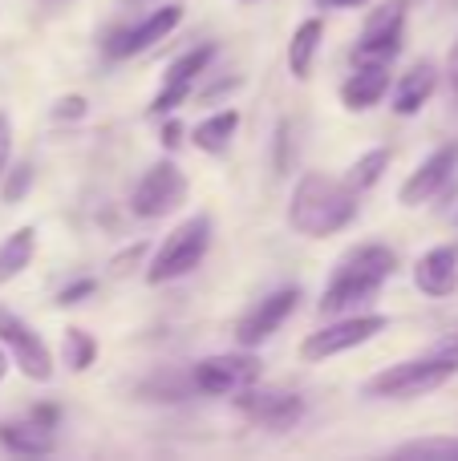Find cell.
<instances>
[{
  "label": "cell",
  "mask_w": 458,
  "mask_h": 461,
  "mask_svg": "<svg viewBox=\"0 0 458 461\" xmlns=\"http://www.w3.org/2000/svg\"><path fill=\"white\" fill-rule=\"evenodd\" d=\"M386 170H389V150H370V154H362V158L353 162V170H349L345 183L362 194V191H370V186H378Z\"/></svg>",
  "instance_id": "cell-23"
},
{
  "label": "cell",
  "mask_w": 458,
  "mask_h": 461,
  "mask_svg": "<svg viewBox=\"0 0 458 461\" xmlns=\"http://www.w3.org/2000/svg\"><path fill=\"white\" fill-rule=\"evenodd\" d=\"M414 284H418V292L435 295V300H443V295H451L458 287V247H435V251H426L418 259V267H414Z\"/></svg>",
  "instance_id": "cell-15"
},
{
  "label": "cell",
  "mask_w": 458,
  "mask_h": 461,
  "mask_svg": "<svg viewBox=\"0 0 458 461\" xmlns=\"http://www.w3.org/2000/svg\"><path fill=\"white\" fill-rule=\"evenodd\" d=\"M29 417L37 425H45V429H57V417H61V413H57V405H37Z\"/></svg>",
  "instance_id": "cell-32"
},
{
  "label": "cell",
  "mask_w": 458,
  "mask_h": 461,
  "mask_svg": "<svg viewBox=\"0 0 458 461\" xmlns=\"http://www.w3.org/2000/svg\"><path fill=\"white\" fill-rule=\"evenodd\" d=\"M454 373H458L454 360L435 357V352H430V357H422V360H402V365L378 373L370 384H365V397H378V401H414V397H422V393L446 384Z\"/></svg>",
  "instance_id": "cell-4"
},
{
  "label": "cell",
  "mask_w": 458,
  "mask_h": 461,
  "mask_svg": "<svg viewBox=\"0 0 458 461\" xmlns=\"http://www.w3.org/2000/svg\"><path fill=\"white\" fill-rule=\"evenodd\" d=\"M32 251H37V227H16L13 235L0 243V284L21 276L32 263Z\"/></svg>",
  "instance_id": "cell-21"
},
{
  "label": "cell",
  "mask_w": 458,
  "mask_h": 461,
  "mask_svg": "<svg viewBox=\"0 0 458 461\" xmlns=\"http://www.w3.org/2000/svg\"><path fill=\"white\" fill-rule=\"evenodd\" d=\"M94 279H78V284H69V287H61V295H57V303L61 308H73V303H81L86 295H94Z\"/></svg>",
  "instance_id": "cell-27"
},
{
  "label": "cell",
  "mask_w": 458,
  "mask_h": 461,
  "mask_svg": "<svg viewBox=\"0 0 458 461\" xmlns=\"http://www.w3.org/2000/svg\"><path fill=\"white\" fill-rule=\"evenodd\" d=\"M179 21H183V8H179V5H162V8H154L151 16H142L138 24H126V29L114 32V37L105 41V53H110V57H134V53H146L151 45L167 41L170 32L179 29Z\"/></svg>",
  "instance_id": "cell-12"
},
{
  "label": "cell",
  "mask_w": 458,
  "mask_h": 461,
  "mask_svg": "<svg viewBox=\"0 0 458 461\" xmlns=\"http://www.w3.org/2000/svg\"><path fill=\"white\" fill-rule=\"evenodd\" d=\"M398 457H426V461H458V438H422V441H406L394 449Z\"/></svg>",
  "instance_id": "cell-25"
},
{
  "label": "cell",
  "mask_w": 458,
  "mask_h": 461,
  "mask_svg": "<svg viewBox=\"0 0 458 461\" xmlns=\"http://www.w3.org/2000/svg\"><path fill=\"white\" fill-rule=\"evenodd\" d=\"M211 61H215V45L187 49V53L167 69V77H162V89L154 94V102H151V110H146V113H151V118H170V113H175L179 105L191 97L195 81L207 73Z\"/></svg>",
  "instance_id": "cell-9"
},
{
  "label": "cell",
  "mask_w": 458,
  "mask_h": 461,
  "mask_svg": "<svg viewBox=\"0 0 458 461\" xmlns=\"http://www.w3.org/2000/svg\"><path fill=\"white\" fill-rule=\"evenodd\" d=\"M235 130H240V110H219L191 130V142L199 146L203 154H224L227 142L235 138Z\"/></svg>",
  "instance_id": "cell-20"
},
{
  "label": "cell",
  "mask_w": 458,
  "mask_h": 461,
  "mask_svg": "<svg viewBox=\"0 0 458 461\" xmlns=\"http://www.w3.org/2000/svg\"><path fill=\"white\" fill-rule=\"evenodd\" d=\"M0 446H5L8 454H21V457H45L57 449V441H53V429H45V425H37L29 417V421L0 425Z\"/></svg>",
  "instance_id": "cell-18"
},
{
  "label": "cell",
  "mask_w": 458,
  "mask_h": 461,
  "mask_svg": "<svg viewBox=\"0 0 458 461\" xmlns=\"http://www.w3.org/2000/svg\"><path fill=\"white\" fill-rule=\"evenodd\" d=\"M435 89H438V65L435 61H418L410 73H402V81H398L394 110L402 113V118H414V113L435 97Z\"/></svg>",
  "instance_id": "cell-17"
},
{
  "label": "cell",
  "mask_w": 458,
  "mask_h": 461,
  "mask_svg": "<svg viewBox=\"0 0 458 461\" xmlns=\"http://www.w3.org/2000/svg\"><path fill=\"white\" fill-rule=\"evenodd\" d=\"M5 373H8V357H5V348H0V381H5Z\"/></svg>",
  "instance_id": "cell-36"
},
{
  "label": "cell",
  "mask_w": 458,
  "mask_h": 461,
  "mask_svg": "<svg viewBox=\"0 0 458 461\" xmlns=\"http://www.w3.org/2000/svg\"><path fill=\"white\" fill-rule=\"evenodd\" d=\"M454 170H458V142L438 146V150L402 183V194H398L402 207H422V203H430L438 191H446V183L454 178Z\"/></svg>",
  "instance_id": "cell-14"
},
{
  "label": "cell",
  "mask_w": 458,
  "mask_h": 461,
  "mask_svg": "<svg viewBox=\"0 0 458 461\" xmlns=\"http://www.w3.org/2000/svg\"><path fill=\"white\" fill-rule=\"evenodd\" d=\"M191 393H199L191 373H154L151 381L138 384V397L142 401H167V405H179V401H187Z\"/></svg>",
  "instance_id": "cell-22"
},
{
  "label": "cell",
  "mask_w": 458,
  "mask_h": 461,
  "mask_svg": "<svg viewBox=\"0 0 458 461\" xmlns=\"http://www.w3.org/2000/svg\"><path fill=\"white\" fill-rule=\"evenodd\" d=\"M179 142H183V126H179V122L170 118L167 126H162V146H167V150H175Z\"/></svg>",
  "instance_id": "cell-33"
},
{
  "label": "cell",
  "mask_w": 458,
  "mask_h": 461,
  "mask_svg": "<svg viewBox=\"0 0 458 461\" xmlns=\"http://www.w3.org/2000/svg\"><path fill=\"white\" fill-rule=\"evenodd\" d=\"M94 360H97V340L94 336L81 332V328H65V365H69L73 373H86Z\"/></svg>",
  "instance_id": "cell-24"
},
{
  "label": "cell",
  "mask_w": 458,
  "mask_h": 461,
  "mask_svg": "<svg viewBox=\"0 0 458 461\" xmlns=\"http://www.w3.org/2000/svg\"><path fill=\"white\" fill-rule=\"evenodd\" d=\"M402 41H406V0H389V5L370 13L362 41L353 45V65H389L402 53Z\"/></svg>",
  "instance_id": "cell-6"
},
{
  "label": "cell",
  "mask_w": 458,
  "mask_h": 461,
  "mask_svg": "<svg viewBox=\"0 0 458 461\" xmlns=\"http://www.w3.org/2000/svg\"><path fill=\"white\" fill-rule=\"evenodd\" d=\"M29 186H32V167H29V162L8 167L5 170V183H0V199H5V203H21L24 194H29Z\"/></svg>",
  "instance_id": "cell-26"
},
{
  "label": "cell",
  "mask_w": 458,
  "mask_h": 461,
  "mask_svg": "<svg viewBox=\"0 0 458 461\" xmlns=\"http://www.w3.org/2000/svg\"><path fill=\"white\" fill-rule=\"evenodd\" d=\"M289 138H292V126L280 122V126H276V150H280L276 154V170H280V175H289V167H292L289 162Z\"/></svg>",
  "instance_id": "cell-28"
},
{
  "label": "cell",
  "mask_w": 458,
  "mask_h": 461,
  "mask_svg": "<svg viewBox=\"0 0 458 461\" xmlns=\"http://www.w3.org/2000/svg\"><path fill=\"white\" fill-rule=\"evenodd\" d=\"M446 5H454V0H446Z\"/></svg>",
  "instance_id": "cell-37"
},
{
  "label": "cell",
  "mask_w": 458,
  "mask_h": 461,
  "mask_svg": "<svg viewBox=\"0 0 458 461\" xmlns=\"http://www.w3.org/2000/svg\"><path fill=\"white\" fill-rule=\"evenodd\" d=\"M187 199V178L175 162H154L142 178H138L134 194H130V211L138 219H162L179 211Z\"/></svg>",
  "instance_id": "cell-8"
},
{
  "label": "cell",
  "mask_w": 458,
  "mask_h": 461,
  "mask_svg": "<svg viewBox=\"0 0 458 461\" xmlns=\"http://www.w3.org/2000/svg\"><path fill=\"white\" fill-rule=\"evenodd\" d=\"M389 320L378 316V312H370V316H357V312H349V316H337L333 324H325L321 332H313L305 344H300V357L305 360H329V357H341V352L349 348H362V344H370L378 332H386Z\"/></svg>",
  "instance_id": "cell-5"
},
{
  "label": "cell",
  "mask_w": 458,
  "mask_h": 461,
  "mask_svg": "<svg viewBox=\"0 0 458 461\" xmlns=\"http://www.w3.org/2000/svg\"><path fill=\"white\" fill-rule=\"evenodd\" d=\"M235 409H240V413L248 417L252 425H260V429H272V433L292 429V425L305 417V401H300L297 393L256 389V384H248V389L235 397Z\"/></svg>",
  "instance_id": "cell-10"
},
{
  "label": "cell",
  "mask_w": 458,
  "mask_h": 461,
  "mask_svg": "<svg viewBox=\"0 0 458 461\" xmlns=\"http://www.w3.org/2000/svg\"><path fill=\"white\" fill-rule=\"evenodd\" d=\"M207 247H211V219L207 215L183 219V223H179L167 239H162L159 251H154L146 279H151V284H170V279L191 276V271L203 263Z\"/></svg>",
  "instance_id": "cell-3"
},
{
  "label": "cell",
  "mask_w": 458,
  "mask_h": 461,
  "mask_svg": "<svg viewBox=\"0 0 458 461\" xmlns=\"http://www.w3.org/2000/svg\"><path fill=\"white\" fill-rule=\"evenodd\" d=\"M195 389L207 397H224V393H243L248 384L260 381V360L256 357H207L191 368Z\"/></svg>",
  "instance_id": "cell-11"
},
{
  "label": "cell",
  "mask_w": 458,
  "mask_h": 461,
  "mask_svg": "<svg viewBox=\"0 0 458 461\" xmlns=\"http://www.w3.org/2000/svg\"><path fill=\"white\" fill-rule=\"evenodd\" d=\"M394 271H398V255L389 251L386 243L353 247V251L337 263V271H333L316 312H321V316H349V312H357L362 303H370Z\"/></svg>",
  "instance_id": "cell-1"
},
{
  "label": "cell",
  "mask_w": 458,
  "mask_h": 461,
  "mask_svg": "<svg viewBox=\"0 0 458 461\" xmlns=\"http://www.w3.org/2000/svg\"><path fill=\"white\" fill-rule=\"evenodd\" d=\"M300 303V287H280V292H272L268 300H260L256 308L248 312V316L240 320V328H235V340L243 344V348H260L264 340H272L276 328L284 324V320L297 312Z\"/></svg>",
  "instance_id": "cell-13"
},
{
  "label": "cell",
  "mask_w": 458,
  "mask_h": 461,
  "mask_svg": "<svg viewBox=\"0 0 458 461\" xmlns=\"http://www.w3.org/2000/svg\"><path fill=\"white\" fill-rule=\"evenodd\" d=\"M389 89V65H357L341 86L345 110H373Z\"/></svg>",
  "instance_id": "cell-16"
},
{
  "label": "cell",
  "mask_w": 458,
  "mask_h": 461,
  "mask_svg": "<svg viewBox=\"0 0 458 461\" xmlns=\"http://www.w3.org/2000/svg\"><path fill=\"white\" fill-rule=\"evenodd\" d=\"M430 352H435V357H446V360H454V365H458V332L443 336V340H438V344H435V348H430Z\"/></svg>",
  "instance_id": "cell-31"
},
{
  "label": "cell",
  "mask_w": 458,
  "mask_h": 461,
  "mask_svg": "<svg viewBox=\"0 0 458 461\" xmlns=\"http://www.w3.org/2000/svg\"><path fill=\"white\" fill-rule=\"evenodd\" d=\"M8 154H13V122L0 110V178H5V170H8Z\"/></svg>",
  "instance_id": "cell-29"
},
{
  "label": "cell",
  "mask_w": 458,
  "mask_h": 461,
  "mask_svg": "<svg viewBox=\"0 0 458 461\" xmlns=\"http://www.w3.org/2000/svg\"><path fill=\"white\" fill-rule=\"evenodd\" d=\"M57 118H81V113H86V97H78V94H69V97H61V102H57Z\"/></svg>",
  "instance_id": "cell-30"
},
{
  "label": "cell",
  "mask_w": 458,
  "mask_h": 461,
  "mask_svg": "<svg viewBox=\"0 0 458 461\" xmlns=\"http://www.w3.org/2000/svg\"><path fill=\"white\" fill-rule=\"evenodd\" d=\"M321 5H329V8H362V5H370V0H321Z\"/></svg>",
  "instance_id": "cell-35"
},
{
  "label": "cell",
  "mask_w": 458,
  "mask_h": 461,
  "mask_svg": "<svg viewBox=\"0 0 458 461\" xmlns=\"http://www.w3.org/2000/svg\"><path fill=\"white\" fill-rule=\"evenodd\" d=\"M321 37H325V24L316 21H305L289 41V69L297 81H308L313 77V61H316V49H321Z\"/></svg>",
  "instance_id": "cell-19"
},
{
  "label": "cell",
  "mask_w": 458,
  "mask_h": 461,
  "mask_svg": "<svg viewBox=\"0 0 458 461\" xmlns=\"http://www.w3.org/2000/svg\"><path fill=\"white\" fill-rule=\"evenodd\" d=\"M0 344L8 348L13 365L21 368L29 381H37V384L53 381V352H49V344L41 340V332H32L16 312H8L5 303H0Z\"/></svg>",
  "instance_id": "cell-7"
},
{
  "label": "cell",
  "mask_w": 458,
  "mask_h": 461,
  "mask_svg": "<svg viewBox=\"0 0 458 461\" xmlns=\"http://www.w3.org/2000/svg\"><path fill=\"white\" fill-rule=\"evenodd\" d=\"M451 97L458 102V41H454V49H451Z\"/></svg>",
  "instance_id": "cell-34"
},
{
  "label": "cell",
  "mask_w": 458,
  "mask_h": 461,
  "mask_svg": "<svg viewBox=\"0 0 458 461\" xmlns=\"http://www.w3.org/2000/svg\"><path fill=\"white\" fill-rule=\"evenodd\" d=\"M357 219V191L349 183H337L329 175H305L292 191L289 223L305 239L337 235Z\"/></svg>",
  "instance_id": "cell-2"
}]
</instances>
